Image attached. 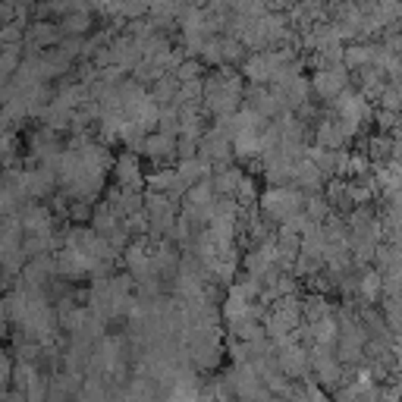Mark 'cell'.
Segmentation results:
<instances>
[{"label": "cell", "instance_id": "cell-1", "mask_svg": "<svg viewBox=\"0 0 402 402\" xmlns=\"http://www.w3.org/2000/svg\"><path fill=\"white\" fill-rule=\"evenodd\" d=\"M264 204H268V211H270V214H277V217H289V214H295V211H299V198H295L292 192H286V189H280V192H270Z\"/></svg>", "mask_w": 402, "mask_h": 402}, {"label": "cell", "instance_id": "cell-2", "mask_svg": "<svg viewBox=\"0 0 402 402\" xmlns=\"http://www.w3.org/2000/svg\"><path fill=\"white\" fill-rule=\"evenodd\" d=\"M315 85H317L321 94H336L342 88V73H321Z\"/></svg>", "mask_w": 402, "mask_h": 402}]
</instances>
